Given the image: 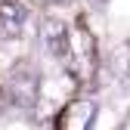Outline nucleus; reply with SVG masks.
<instances>
[{
    "label": "nucleus",
    "mask_w": 130,
    "mask_h": 130,
    "mask_svg": "<svg viewBox=\"0 0 130 130\" xmlns=\"http://www.w3.org/2000/svg\"><path fill=\"white\" fill-rule=\"evenodd\" d=\"M37 87H40V80H37L34 68H31L28 62L19 65V68H12V74H9V96H12L15 105L31 108L34 99H37Z\"/></svg>",
    "instance_id": "nucleus-1"
},
{
    "label": "nucleus",
    "mask_w": 130,
    "mask_h": 130,
    "mask_svg": "<svg viewBox=\"0 0 130 130\" xmlns=\"http://www.w3.org/2000/svg\"><path fill=\"white\" fill-rule=\"evenodd\" d=\"M96 118V99H74L62 108L59 130H90Z\"/></svg>",
    "instance_id": "nucleus-2"
},
{
    "label": "nucleus",
    "mask_w": 130,
    "mask_h": 130,
    "mask_svg": "<svg viewBox=\"0 0 130 130\" xmlns=\"http://www.w3.org/2000/svg\"><path fill=\"white\" fill-rule=\"evenodd\" d=\"M37 37L43 43V50H50L53 56H68L71 53V37H68V25L62 19H46L37 31Z\"/></svg>",
    "instance_id": "nucleus-3"
},
{
    "label": "nucleus",
    "mask_w": 130,
    "mask_h": 130,
    "mask_svg": "<svg viewBox=\"0 0 130 130\" xmlns=\"http://www.w3.org/2000/svg\"><path fill=\"white\" fill-rule=\"evenodd\" d=\"M25 15L28 9L19 0H0V43H9L12 37H19Z\"/></svg>",
    "instance_id": "nucleus-4"
},
{
    "label": "nucleus",
    "mask_w": 130,
    "mask_h": 130,
    "mask_svg": "<svg viewBox=\"0 0 130 130\" xmlns=\"http://www.w3.org/2000/svg\"><path fill=\"white\" fill-rule=\"evenodd\" d=\"M40 3H56V0H40Z\"/></svg>",
    "instance_id": "nucleus-5"
}]
</instances>
